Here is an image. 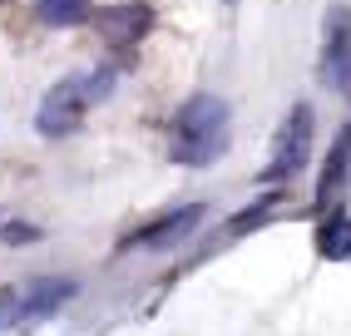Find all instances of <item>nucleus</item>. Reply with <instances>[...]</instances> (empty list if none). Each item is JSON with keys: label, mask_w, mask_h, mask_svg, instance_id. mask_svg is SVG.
I'll return each instance as SVG.
<instances>
[{"label": "nucleus", "mask_w": 351, "mask_h": 336, "mask_svg": "<svg viewBox=\"0 0 351 336\" xmlns=\"http://www.w3.org/2000/svg\"><path fill=\"white\" fill-rule=\"evenodd\" d=\"M232 143V109L223 94H193L169 124V158L183 168H208Z\"/></svg>", "instance_id": "1"}, {"label": "nucleus", "mask_w": 351, "mask_h": 336, "mask_svg": "<svg viewBox=\"0 0 351 336\" xmlns=\"http://www.w3.org/2000/svg\"><path fill=\"white\" fill-rule=\"evenodd\" d=\"M114 94V69H84V75H64L50 94H45V104L35 114V129L45 139H64L84 124V114L104 104Z\"/></svg>", "instance_id": "2"}, {"label": "nucleus", "mask_w": 351, "mask_h": 336, "mask_svg": "<svg viewBox=\"0 0 351 336\" xmlns=\"http://www.w3.org/2000/svg\"><path fill=\"white\" fill-rule=\"evenodd\" d=\"M312 134H317L312 104H297V109L282 119L277 139H272V158H267V168H263V183H282V178H297L302 168H307V158H312Z\"/></svg>", "instance_id": "3"}, {"label": "nucleus", "mask_w": 351, "mask_h": 336, "mask_svg": "<svg viewBox=\"0 0 351 336\" xmlns=\"http://www.w3.org/2000/svg\"><path fill=\"white\" fill-rule=\"evenodd\" d=\"M322 84L351 99V10L332 5L322 20Z\"/></svg>", "instance_id": "4"}, {"label": "nucleus", "mask_w": 351, "mask_h": 336, "mask_svg": "<svg viewBox=\"0 0 351 336\" xmlns=\"http://www.w3.org/2000/svg\"><path fill=\"white\" fill-rule=\"evenodd\" d=\"M203 223V203H189V208H173V213H163V218H154L149 228H138L124 237V248H144V252H158V248H173L183 243L193 228Z\"/></svg>", "instance_id": "5"}, {"label": "nucleus", "mask_w": 351, "mask_h": 336, "mask_svg": "<svg viewBox=\"0 0 351 336\" xmlns=\"http://www.w3.org/2000/svg\"><path fill=\"white\" fill-rule=\"evenodd\" d=\"M80 292V282L75 277H40L30 282L25 292H20V322H45V317H55V311Z\"/></svg>", "instance_id": "6"}, {"label": "nucleus", "mask_w": 351, "mask_h": 336, "mask_svg": "<svg viewBox=\"0 0 351 336\" xmlns=\"http://www.w3.org/2000/svg\"><path fill=\"white\" fill-rule=\"evenodd\" d=\"M149 25H154V10L138 5V0H129V5H114V10L99 15V30H104L114 45H138V40L149 35Z\"/></svg>", "instance_id": "7"}, {"label": "nucleus", "mask_w": 351, "mask_h": 336, "mask_svg": "<svg viewBox=\"0 0 351 336\" xmlns=\"http://www.w3.org/2000/svg\"><path fill=\"white\" fill-rule=\"evenodd\" d=\"M317 257L322 262H346L351 257V218L341 208H326V218L317 228Z\"/></svg>", "instance_id": "8"}, {"label": "nucleus", "mask_w": 351, "mask_h": 336, "mask_svg": "<svg viewBox=\"0 0 351 336\" xmlns=\"http://www.w3.org/2000/svg\"><path fill=\"white\" fill-rule=\"evenodd\" d=\"M346 183H351V163H346V149H341V139H337V149L326 154L322 178H317V208H322V213H326V208H337Z\"/></svg>", "instance_id": "9"}, {"label": "nucleus", "mask_w": 351, "mask_h": 336, "mask_svg": "<svg viewBox=\"0 0 351 336\" xmlns=\"http://www.w3.org/2000/svg\"><path fill=\"white\" fill-rule=\"evenodd\" d=\"M35 15L55 30H69V25H84L89 20V0H35Z\"/></svg>", "instance_id": "10"}, {"label": "nucleus", "mask_w": 351, "mask_h": 336, "mask_svg": "<svg viewBox=\"0 0 351 336\" xmlns=\"http://www.w3.org/2000/svg\"><path fill=\"white\" fill-rule=\"evenodd\" d=\"M10 326H20V292L10 282H0V331H10Z\"/></svg>", "instance_id": "11"}, {"label": "nucleus", "mask_w": 351, "mask_h": 336, "mask_svg": "<svg viewBox=\"0 0 351 336\" xmlns=\"http://www.w3.org/2000/svg\"><path fill=\"white\" fill-rule=\"evenodd\" d=\"M25 237H35V228H25V223H10V228H5V243H10V248H20Z\"/></svg>", "instance_id": "12"}, {"label": "nucleus", "mask_w": 351, "mask_h": 336, "mask_svg": "<svg viewBox=\"0 0 351 336\" xmlns=\"http://www.w3.org/2000/svg\"><path fill=\"white\" fill-rule=\"evenodd\" d=\"M341 149H346V163H351V124H346V134H341Z\"/></svg>", "instance_id": "13"}]
</instances>
